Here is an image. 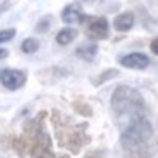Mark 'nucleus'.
<instances>
[{
    "mask_svg": "<svg viewBox=\"0 0 158 158\" xmlns=\"http://www.w3.org/2000/svg\"><path fill=\"white\" fill-rule=\"evenodd\" d=\"M134 26V14L133 12H123L114 19V29L117 32H127Z\"/></svg>",
    "mask_w": 158,
    "mask_h": 158,
    "instance_id": "nucleus-9",
    "label": "nucleus"
},
{
    "mask_svg": "<svg viewBox=\"0 0 158 158\" xmlns=\"http://www.w3.org/2000/svg\"><path fill=\"white\" fill-rule=\"evenodd\" d=\"M119 63H121V66L129 68V70H144V68H148V65L151 61L143 53H129L126 56H121Z\"/></svg>",
    "mask_w": 158,
    "mask_h": 158,
    "instance_id": "nucleus-7",
    "label": "nucleus"
},
{
    "mask_svg": "<svg viewBox=\"0 0 158 158\" xmlns=\"http://www.w3.org/2000/svg\"><path fill=\"white\" fill-rule=\"evenodd\" d=\"M39 49V41L36 38H27L22 41L21 44V51L26 53V55H32V53H36Z\"/></svg>",
    "mask_w": 158,
    "mask_h": 158,
    "instance_id": "nucleus-13",
    "label": "nucleus"
},
{
    "mask_svg": "<svg viewBox=\"0 0 158 158\" xmlns=\"http://www.w3.org/2000/svg\"><path fill=\"white\" fill-rule=\"evenodd\" d=\"M48 114L44 110L38 112V116L29 119L24 124V131L19 138L12 139V148L19 156H38V155L51 151V139L44 131V117Z\"/></svg>",
    "mask_w": 158,
    "mask_h": 158,
    "instance_id": "nucleus-1",
    "label": "nucleus"
},
{
    "mask_svg": "<svg viewBox=\"0 0 158 158\" xmlns=\"http://www.w3.org/2000/svg\"><path fill=\"white\" fill-rule=\"evenodd\" d=\"M14 36H15V29H4V31H0V44L10 41Z\"/></svg>",
    "mask_w": 158,
    "mask_h": 158,
    "instance_id": "nucleus-16",
    "label": "nucleus"
},
{
    "mask_svg": "<svg viewBox=\"0 0 158 158\" xmlns=\"http://www.w3.org/2000/svg\"><path fill=\"white\" fill-rule=\"evenodd\" d=\"M72 107H73L75 112H78L80 116H83V117H90L94 114L92 107H90L89 104H85V102H80V100H75V102L72 104Z\"/></svg>",
    "mask_w": 158,
    "mask_h": 158,
    "instance_id": "nucleus-14",
    "label": "nucleus"
},
{
    "mask_svg": "<svg viewBox=\"0 0 158 158\" xmlns=\"http://www.w3.org/2000/svg\"><path fill=\"white\" fill-rule=\"evenodd\" d=\"M139 158H146V156H139Z\"/></svg>",
    "mask_w": 158,
    "mask_h": 158,
    "instance_id": "nucleus-21",
    "label": "nucleus"
},
{
    "mask_svg": "<svg viewBox=\"0 0 158 158\" xmlns=\"http://www.w3.org/2000/svg\"><path fill=\"white\" fill-rule=\"evenodd\" d=\"M26 80H27V77H26V72H22V70H15V68L0 70V83L7 90H17L21 87H24Z\"/></svg>",
    "mask_w": 158,
    "mask_h": 158,
    "instance_id": "nucleus-6",
    "label": "nucleus"
},
{
    "mask_svg": "<svg viewBox=\"0 0 158 158\" xmlns=\"http://www.w3.org/2000/svg\"><path fill=\"white\" fill-rule=\"evenodd\" d=\"M51 123L55 127L58 144L65 150H68L70 153H80L82 148L90 143V136L87 134V123H72L60 110H53Z\"/></svg>",
    "mask_w": 158,
    "mask_h": 158,
    "instance_id": "nucleus-2",
    "label": "nucleus"
},
{
    "mask_svg": "<svg viewBox=\"0 0 158 158\" xmlns=\"http://www.w3.org/2000/svg\"><path fill=\"white\" fill-rule=\"evenodd\" d=\"M34 158H68L66 155H55L53 151H48V153H43V155H38Z\"/></svg>",
    "mask_w": 158,
    "mask_h": 158,
    "instance_id": "nucleus-17",
    "label": "nucleus"
},
{
    "mask_svg": "<svg viewBox=\"0 0 158 158\" xmlns=\"http://www.w3.org/2000/svg\"><path fill=\"white\" fill-rule=\"evenodd\" d=\"M150 49H151V51H153L155 55L158 56V38H155L153 41H151V44H150Z\"/></svg>",
    "mask_w": 158,
    "mask_h": 158,
    "instance_id": "nucleus-18",
    "label": "nucleus"
},
{
    "mask_svg": "<svg viewBox=\"0 0 158 158\" xmlns=\"http://www.w3.org/2000/svg\"><path fill=\"white\" fill-rule=\"evenodd\" d=\"M85 158H102V151H92V153H89Z\"/></svg>",
    "mask_w": 158,
    "mask_h": 158,
    "instance_id": "nucleus-19",
    "label": "nucleus"
},
{
    "mask_svg": "<svg viewBox=\"0 0 158 158\" xmlns=\"http://www.w3.org/2000/svg\"><path fill=\"white\" fill-rule=\"evenodd\" d=\"M87 27H85V34L94 41H100V39H107L109 38V22L106 17H87ZM83 22V24H85Z\"/></svg>",
    "mask_w": 158,
    "mask_h": 158,
    "instance_id": "nucleus-5",
    "label": "nucleus"
},
{
    "mask_svg": "<svg viewBox=\"0 0 158 158\" xmlns=\"http://www.w3.org/2000/svg\"><path fill=\"white\" fill-rule=\"evenodd\" d=\"M9 56V49H4V48H0V60H5Z\"/></svg>",
    "mask_w": 158,
    "mask_h": 158,
    "instance_id": "nucleus-20",
    "label": "nucleus"
},
{
    "mask_svg": "<svg viewBox=\"0 0 158 158\" xmlns=\"http://www.w3.org/2000/svg\"><path fill=\"white\" fill-rule=\"evenodd\" d=\"M77 38V31L72 27H65L56 34V43L60 46H68L70 43H73V39Z\"/></svg>",
    "mask_w": 158,
    "mask_h": 158,
    "instance_id": "nucleus-11",
    "label": "nucleus"
},
{
    "mask_svg": "<svg viewBox=\"0 0 158 158\" xmlns=\"http://www.w3.org/2000/svg\"><path fill=\"white\" fill-rule=\"evenodd\" d=\"M75 53H77V56H78L80 60L92 61V60L97 56V53H99V48H97L95 43H90V44H82V46H78Z\"/></svg>",
    "mask_w": 158,
    "mask_h": 158,
    "instance_id": "nucleus-10",
    "label": "nucleus"
},
{
    "mask_svg": "<svg viewBox=\"0 0 158 158\" xmlns=\"http://www.w3.org/2000/svg\"><path fill=\"white\" fill-rule=\"evenodd\" d=\"M49 27H51V17L48 15V17H43L41 21L38 22V26H36V31L43 34V32H48Z\"/></svg>",
    "mask_w": 158,
    "mask_h": 158,
    "instance_id": "nucleus-15",
    "label": "nucleus"
},
{
    "mask_svg": "<svg viewBox=\"0 0 158 158\" xmlns=\"http://www.w3.org/2000/svg\"><path fill=\"white\" fill-rule=\"evenodd\" d=\"M116 77H119V70L117 68H109V70H106V72H102L100 75H97L95 78H92V83L95 87H99V85H102V83L109 82V80L116 78Z\"/></svg>",
    "mask_w": 158,
    "mask_h": 158,
    "instance_id": "nucleus-12",
    "label": "nucleus"
},
{
    "mask_svg": "<svg viewBox=\"0 0 158 158\" xmlns=\"http://www.w3.org/2000/svg\"><path fill=\"white\" fill-rule=\"evenodd\" d=\"M151 134V124L150 121L143 116H136L131 121H127V126L121 133V146L127 155H131L133 158L146 156L144 155V146L148 144Z\"/></svg>",
    "mask_w": 158,
    "mask_h": 158,
    "instance_id": "nucleus-3",
    "label": "nucleus"
},
{
    "mask_svg": "<svg viewBox=\"0 0 158 158\" xmlns=\"http://www.w3.org/2000/svg\"><path fill=\"white\" fill-rule=\"evenodd\" d=\"M61 21L66 22V24H73V22H83L87 21V15L82 12V7L77 4H68L65 5V9L61 10Z\"/></svg>",
    "mask_w": 158,
    "mask_h": 158,
    "instance_id": "nucleus-8",
    "label": "nucleus"
},
{
    "mask_svg": "<svg viewBox=\"0 0 158 158\" xmlns=\"http://www.w3.org/2000/svg\"><path fill=\"white\" fill-rule=\"evenodd\" d=\"M110 107L117 119L131 121L133 117L144 114V99L133 87L119 85L110 97Z\"/></svg>",
    "mask_w": 158,
    "mask_h": 158,
    "instance_id": "nucleus-4",
    "label": "nucleus"
}]
</instances>
